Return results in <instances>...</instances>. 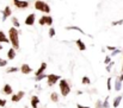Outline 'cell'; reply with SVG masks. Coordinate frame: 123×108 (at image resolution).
<instances>
[{
  "label": "cell",
  "mask_w": 123,
  "mask_h": 108,
  "mask_svg": "<svg viewBox=\"0 0 123 108\" xmlns=\"http://www.w3.org/2000/svg\"><path fill=\"white\" fill-rule=\"evenodd\" d=\"M9 40L12 44V48L15 50L19 49V32H18V29L12 26L9 30Z\"/></svg>",
  "instance_id": "cell-1"
},
{
  "label": "cell",
  "mask_w": 123,
  "mask_h": 108,
  "mask_svg": "<svg viewBox=\"0 0 123 108\" xmlns=\"http://www.w3.org/2000/svg\"><path fill=\"white\" fill-rule=\"evenodd\" d=\"M60 81V91H61V95L65 97V96H67L69 93H71V87H69V83H68V81L67 80H63V78H60L59 80Z\"/></svg>",
  "instance_id": "cell-2"
},
{
  "label": "cell",
  "mask_w": 123,
  "mask_h": 108,
  "mask_svg": "<svg viewBox=\"0 0 123 108\" xmlns=\"http://www.w3.org/2000/svg\"><path fill=\"white\" fill-rule=\"evenodd\" d=\"M35 9L37 11H41V12H44V13H50V6L42 1V0H36L35 1Z\"/></svg>",
  "instance_id": "cell-3"
},
{
  "label": "cell",
  "mask_w": 123,
  "mask_h": 108,
  "mask_svg": "<svg viewBox=\"0 0 123 108\" xmlns=\"http://www.w3.org/2000/svg\"><path fill=\"white\" fill-rule=\"evenodd\" d=\"M38 23H40V25H42V26H43V25L51 26L53 23H54V19H53V17H50V16H42V17L40 18Z\"/></svg>",
  "instance_id": "cell-4"
},
{
  "label": "cell",
  "mask_w": 123,
  "mask_h": 108,
  "mask_svg": "<svg viewBox=\"0 0 123 108\" xmlns=\"http://www.w3.org/2000/svg\"><path fill=\"white\" fill-rule=\"evenodd\" d=\"M13 1V5L17 7V9H20V10H25L29 7L30 3L29 1H25V0H12Z\"/></svg>",
  "instance_id": "cell-5"
},
{
  "label": "cell",
  "mask_w": 123,
  "mask_h": 108,
  "mask_svg": "<svg viewBox=\"0 0 123 108\" xmlns=\"http://www.w3.org/2000/svg\"><path fill=\"white\" fill-rule=\"evenodd\" d=\"M61 78V76H59V75H55V74H49V75H47V81H48V86L49 87H53L59 80Z\"/></svg>",
  "instance_id": "cell-6"
},
{
  "label": "cell",
  "mask_w": 123,
  "mask_h": 108,
  "mask_svg": "<svg viewBox=\"0 0 123 108\" xmlns=\"http://www.w3.org/2000/svg\"><path fill=\"white\" fill-rule=\"evenodd\" d=\"M35 19H36V14H35V13H30V14L25 18V25L32 26V25L35 24Z\"/></svg>",
  "instance_id": "cell-7"
},
{
  "label": "cell",
  "mask_w": 123,
  "mask_h": 108,
  "mask_svg": "<svg viewBox=\"0 0 123 108\" xmlns=\"http://www.w3.org/2000/svg\"><path fill=\"white\" fill-rule=\"evenodd\" d=\"M24 96H25V93H24L23 90H19L17 94H15V95L11 97V101H12V102H19Z\"/></svg>",
  "instance_id": "cell-8"
},
{
  "label": "cell",
  "mask_w": 123,
  "mask_h": 108,
  "mask_svg": "<svg viewBox=\"0 0 123 108\" xmlns=\"http://www.w3.org/2000/svg\"><path fill=\"white\" fill-rule=\"evenodd\" d=\"M1 12H3V20H1V22H6V19H7L9 17H11V14H12V11H11V7H10V6H6Z\"/></svg>",
  "instance_id": "cell-9"
},
{
  "label": "cell",
  "mask_w": 123,
  "mask_h": 108,
  "mask_svg": "<svg viewBox=\"0 0 123 108\" xmlns=\"http://www.w3.org/2000/svg\"><path fill=\"white\" fill-rule=\"evenodd\" d=\"M19 70L24 74V75H28V74H30V72H32V68L29 65V64H26V63H24V64H22V67L19 68Z\"/></svg>",
  "instance_id": "cell-10"
},
{
  "label": "cell",
  "mask_w": 123,
  "mask_h": 108,
  "mask_svg": "<svg viewBox=\"0 0 123 108\" xmlns=\"http://www.w3.org/2000/svg\"><path fill=\"white\" fill-rule=\"evenodd\" d=\"M66 30L67 31H71V30H75V31H78L79 33H82V35H86V32L81 29V27H79V26H75V25H69V26H66Z\"/></svg>",
  "instance_id": "cell-11"
},
{
  "label": "cell",
  "mask_w": 123,
  "mask_h": 108,
  "mask_svg": "<svg viewBox=\"0 0 123 108\" xmlns=\"http://www.w3.org/2000/svg\"><path fill=\"white\" fill-rule=\"evenodd\" d=\"M30 103H31V107H32V108H37V107H38V103H40V99H38V96H36V95L31 96Z\"/></svg>",
  "instance_id": "cell-12"
},
{
  "label": "cell",
  "mask_w": 123,
  "mask_h": 108,
  "mask_svg": "<svg viewBox=\"0 0 123 108\" xmlns=\"http://www.w3.org/2000/svg\"><path fill=\"white\" fill-rule=\"evenodd\" d=\"M3 93L5 94V95H12V93H13V89H12V87L10 86V84H5L4 86V88H3Z\"/></svg>",
  "instance_id": "cell-13"
},
{
  "label": "cell",
  "mask_w": 123,
  "mask_h": 108,
  "mask_svg": "<svg viewBox=\"0 0 123 108\" xmlns=\"http://www.w3.org/2000/svg\"><path fill=\"white\" fill-rule=\"evenodd\" d=\"M47 69V63L46 62H43V63H41V65H40V69L35 72V76H37V75H41V74H43L44 72V70Z\"/></svg>",
  "instance_id": "cell-14"
},
{
  "label": "cell",
  "mask_w": 123,
  "mask_h": 108,
  "mask_svg": "<svg viewBox=\"0 0 123 108\" xmlns=\"http://www.w3.org/2000/svg\"><path fill=\"white\" fill-rule=\"evenodd\" d=\"M122 99H123V96H122V95H118V96H116V97L113 99V102H112V107H113V108H117V107L119 106V103H121Z\"/></svg>",
  "instance_id": "cell-15"
},
{
  "label": "cell",
  "mask_w": 123,
  "mask_h": 108,
  "mask_svg": "<svg viewBox=\"0 0 123 108\" xmlns=\"http://www.w3.org/2000/svg\"><path fill=\"white\" fill-rule=\"evenodd\" d=\"M77 46L79 48V50H81V51H85L86 50V44L81 40V39H77Z\"/></svg>",
  "instance_id": "cell-16"
},
{
  "label": "cell",
  "mask_w": 123,
  "mask_h": 108,
  "mask_svg": "<svg viewBox=\"0 0 123 108\" xmlns=\"http://www.w3.org/2000/svg\"><path fill=\"white\" fill-rule=\"evenodd\" d=\"M7 58H9V59H11V61L16 58V50H15L13 48L9 49V51H7Z\"/></svg>",
  "instance_id": "cell-17"
},
{
  "label": "cell",
  "mask_w": 123,
  "mask_h": 108,
  "mask_svg": "<svg viewBox=\"0 0 123 108\" xmlns=\"http://www.w3.org/2000/svg\"><path fill=\"white\" fill-rule=\"evenodd\" d=\"M0 43H10V40H9V38L6 37V35H5V32L4 31H0Z\"/></svg>",
  "instance_id": "cell-18"
},
{
  "label": "cell",
  "mask_w": 123,
  "mask_h": 108,
  "mask_svg": "<svg viewBox=\"0 0 123 108\" xmlns=\"http://www.w3.org/2000/svg\"><path fill=\"white\" fill-rule=\"evenodd\" d=\"M11 22H12V24H13V27H16V29H19V27H20V24H19V20H18L17 17H12Z\"/></svg>",
  "instance_id": "cell-19"
},
{
  "label": "cell",
  "mask_w": 123,
  "mask_h": 108,
  "mask_svg": "<svg viewBox=\"0 0 123 108\" xmlns=\"http://www.w3.org/2000/svg\"><path fill=\"white\" fill-rule=\"evenodd\" d=\"M122 89V82L118 80V78H116V81H115V90L116 91H119Z\"/></svg>",
  "instance_id": "cell-20"
},
{
  "label": "cell",
  "mask_w": 123,
  "mask_h": 108,
  "mask_svg": "<svg viewBox=\"0 0 123 108\" xmlns=\"http://www.w3.org/2000/svg\"><path fill=\"white\" fill-rule=\"evenodd\" d=\"M17 71H19V68H17V67H10V68H7V69H6V72H7V74L17 72Z\"/></svg>",
  "instance_id": "cell-21"
},
{
  "label": "cell",
  "mask_w": 123,
  "mask_h": 108,
  "mask_svg": "<svg viewBox=\"0 0 123 108\" xmlns=\"http://www.w3.org/2000/svg\"><path fill=\"white\" fill-rule=\"evenodd\" d=\"M50 100L53 101V102H59V95H57V93H51L50 94Z\"/></svg>",
  "instance_id": "cell-22"
},
{
  "label": "cell",
  "mask_w": 123,
  "mask_h": 108,
  "mask_svg": "<svg viewBox=\"0 0 123 108\" xmlns=\"http://www.w3.org/2000/svg\"><path fill=\"white\" fill-rule=\"evenodd\" d=\"M44 78H47V75L43 72V74H41V75H37V76H35V81L36 82H40V81H42V80H44Z\"/></svg>",
  "instance_id": "cell-23"
},
{
  "label": "cell",
  "mask_w": 123,
  "mask_h": 108,
  "mask_svg": "<svg viewBox=\"0 0 123 108\" xmlns=\"http://www.w3.org/2000/svg\"><path fill=\"white\" fill-rule=\"evenodd\" d=\"M110 107V103H109V96L105 97V100L102 102V108H109Z\"/></svg>",
  "instance_id": "cell-24"
},
{
  "label": "cell",
  "mask_w": 123,
  "mask_h": 108,
  "mask_svg": "<svg viewBox=\"0 0 123 108\" xmlns=\"http://www.w3.org/2000/svg\"><path fill=\"white\" fill-rule=\"evenodd\" d=\"M81 83L82 84H91V81H90V78L87 76H84L82 80H81Z\"/></svg>",
  "instance_id": "cell-25"
},
{
  "label": "cell",
  "mask_w": 123,
  "mask_h": 108,
  "mask_svg": "<svg viewBox=\"0 0 123 108\" xmlns=\"http://www.w3.org/2000/svg\"><path fill=\"white\" fill-rule=\"evenodd\" d=\"M55 35H56V31H55V29L50 26V29H49V37H50V38H53Z\"/></svg>",
  "instance_id": "cell-26"
},
{
  "label": "cell",
  "mask_w": 123,
  "mask_h": 108,
  "mask_svg": "<svg viewBox=\"0 0 123 108\" xmlns=\"http://www.w3.org/2000/svg\"><path fill=\"white\" fill-rule=\"evenodd\" d=\"M6 65H7V59H3L1 56H0V68L6 67Z\"/></svg>",
  "instance_id": "cell-27"
},
{
  "label": "cell",
  "mask_w": 123,
  "mask_h": 108,
  "mask_svg": "<svg viewBox=\"0 0 123 108\" xmlns=\"http://www.w3.org/2000/svg\"><path fill=\"white\" fill-rule=\"evenodd\" d=\"M122 51H121V49H115L113 51H111V57H113V56H116V55H118V54H121Z\"/></svg>",
  "instance_id": "cell-28"
},
{
  "label": "cell",
  "mask_w": 123,
  "mask_h": 108,
  "mask_svg": "<svg viewBox=\"0 0 123 108\" xmlns=\"http://www.w3.org/2000/svg\"><path fill=\"white\" fill-rule=\"evenodd\" d=\"M106 89H108V91H111V77H109L108 78V81H106Z\"/></svg>",
  "instance_id": "cell-29"
},
{
  "label": "cell",
  "mask_w": 123,
  "mask_h": 108,
  "mask_svg": "<svg viewBox=\"0 0 123 108\" xmlns=\"http://www.w3.org/2000/svg\"><path fill=\"white\" fill-rule=\"evenodd\" d=\"M123 24V19H119L117 22H111V25L112 26H117V25H122Z\"/></svg>",
  "instance_id": "cell-30"
},
{
  "label": "cell",
  "mask_w": 123,
  "mask_h": 108,
  "mask_svg": "<svg viewBox=\"0 0 123 108\" xmlns=\"http://www.w3.org/2000/svg\"><path fill=\"white\" fill-rule=\"evenodd\" d=\"M113 64H115L113 62H110L109 64H106V71H108V72L111 71V67H113Z\"/></svg>",
  "instance_id": "cell-31"
},
{
  "label": "cell",
  "mask_w": 123,
  "mask_h": 108,
  "mask_svg": "<svg viewBox=\"0 0 123 108\" xmlns=\"http://www.w3.org/2000/svg\"><path fill=\"white\" fill-rule=\"evenodd\" d=\"M6 103H7V101H6V100L0 99V107H5V106H6Z\"/></svg>",
  "instance_id": "cell-32"
},
{
  "label": "cell",
  "mask_w": 123,
  "mask_h": 108,
  "mask_svg": "<svg viewBox=\"0 0 123 108\" xmlns=\"http://www.w3.org/2000/svg\"><path fill=\"white\" fill-rule=\"evenodd\" d=\"M110 62H111V57H110V56H106L105 59H104V63H105V64H109Z\"/></svg>",
  "instance_id": "cell-33"
},
{
  "label": "cell",
  "mask_w": 123,
  "mask_h": 108,
  "mask_svg": "<svg viewBox=\"0 0 123 108\" xmlns=\"http://www.w3.org/2000/svg\"><path fill=\"white\" fill-rule=\"evenodd\" d=\"M96 108H102V100H98L97 102H96V106H94Z\"/></svg>",
  "instance_id": "cell-34"
},
{
  "label": "cell",
  "mask_w": 123,
  "mask_h": 108,
  "mask_svg": "<svg viewBox=\"0 0 123 108\" xmlns=\"http://www.w3.org/2000/svg\"><path fill=\"white\" fill-rule=\"evenodd\" d=\"M106 49H108L109 51H113L116 48H115V46H111V45H108V46H106Z\"/></svg>",
  "instance_id": "cell-35"
},
{
  "label": "cell",
  "mask_w": 123,
  "mask_h": 108,
  "mask_svg": "<svg viewBox=\"0 0 123 108\" xmlns=\"http://www.w3.org/2000/svg\"><path fill=\"white\" fill-rule=\"evenodd\" d=\"M77 108H90V107H87V106H81V104H77Z\"/></svg>",
  "instance_id": "cell-36"
},
{
  "label": "cell",
  "mask_w": 123,
  "mask_h": 108,
  "mask_svg": "<svg viewBox=\"0 0 123 108\" xmlns=\"http://www.w3.org/2000/svg\"><path fill=\"white\" fill-rule=\"evenodd\" d=\"M117 78H118V80H119V81H121V82H123V74H122V75H121V76H118V77H117Z\"/></svg>",
  "instance_id": "cell-37"
},
{
  "label": "cell",
  "mask_w": 123,
  "mask_h": 108,
  "mask_svg": "<svg viewBox=\"0 0 123 108\" xmlns=\"http://www.w3.org/2000/svg\"><path fill=\"white\" fill-rule=\"evenodd\" d=\"M77 94H78V95H81V94H82V91H81V90H78V93H77Z\"/></svg>",
  "instance_id": "cell-38"
},
{
  "label": "cell",
  "mask_w": 123,
  "mask_h": 108,
  "mask_svg": "<svg viewBox=\"0 0 123 108\" xmlns=\"http://www.w3.org/2000/svg\"><path fill=\"white\" fill-rule=\"evenodd\" d=\"M3 50V45H1V43H0V51Z\"/></svg>",
  "instance_id": "cell-39"
},
{
  "label": "cell",
  "mask_w": 123,
  "mask_h": 108,
  "mask_svg": "<svg viewBox=\"0 0 123 108\" xmlns=\"http://www.w3.org/2000/svg\"><path fill=\"white\" fill-rule=\"evenodd\" d=\"M122 71H123V65H122Z\"/></svg>",
  "instance_id": "cell-40"
},
{
  "label": "cell",
  "mask_w": 123,
  "mask_h": 108,
  "mask_svg": "<svg viewBox=\"0 0 123 108\" xmlns=\"http://www.w3.org/2000/svg\"><path fill=\"white\" fill-rule=\"evenodd\" d=\"M25 108H28V107H25Z\"/></svg>",
  "instance_id": "cell-41"
}]
</instances>
